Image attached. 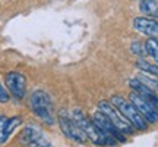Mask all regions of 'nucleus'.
<instances>
[{
  "label": "nucleus",
  "instance_id": "obj_6",
  "mask_svg": "<svg viewBox=\"0 0 158 147\" xmlns=\"http://www.w3.org/2000/svg\"><path fill=\"white\" fill-rule=\"evenodd\" d=\"M5 82L9 93L15 99L22 100L25 97V94H27V78H25L23 74L16 72V71L7 72L5 77Z\"/></svg>",
  "mask_w": 158,
  "mask_h": 147
},
{
  "label": "nucleus",
  "instance_id": "obj_13",
  "mask_svg": "<svg viewBox=\"0 0 158 147\" xmlns=\"http://www.w3.org/2000/svg\"><path fill=\"white\" fill-rule=\"evenodd\" d=\"M135 65L141 72L148 74V75H151V77H154V78L158 79V65L157 63L148 62L145 57H138V60H136Z\"/></svg>",
  "mask_w": 158,
  "mask_h": 147
},
{
  "label": "nucleus",
  "instance_id": "obj_5",
  "mask_svg": "<svg viewBox=\"0 0 158 147\" xmlns=\"http://www.w3.org/2000/svg\"><path fill=\"white\" fill-rule=\"evenodd\" d=\"M98 110L104 113V115L113 122L114 127H116L122 134H124L126 137L135 134V128L129 124V121L124 118L123 115L120 113V110H118L111 102H107V100L98 102Z\"/></svg>",
  "mask_w": 158,
  "mask_h": 147
},
{
  "label": "nucleus",
  "instance_id": "obj_7",
  "mask_svg": "<svg viewBox=\"0 0 158 147\" xmlns=\"http://www.w3.org/2000/svg\"><path fill=\"white\" fill-rule=\"evenodd\" d=\"M129 100L132 102V105L138 109V112L147 119L148 124H157L158 122V110L154 108L149 102H147L143 97H141L139 94H136L135 91H132L129 94Z\"/></svg>",
  "mask_w": 158,
  "mask_h": 147
},
{
  "label": "nucleus",
  "instance_id": "obj_15",
  "mask_svg": "<svg viewBox=\"0 0 158 147\" xmlns=\"http://www.w3.org/2000/svg\"><path fill=\"white\" fill-rule=\"evenodd\" d=\"M136 78L141 81L142 84H145L149 88V90H152L155 94H158V79L151 77V75H148V74H143L142 72L141 75H138Z\"/></svg>",
  "mask_w": 158,
  "mask_h": 147
},
{
  "label": "nucleus",
  "instance_id": "obj_14",
  "mask_svg": "<svg viewBox=\"0 0 158 147\" xmlns=\"http://www.w3.org/2000/svg\"><path fill=\"white\" fill-rule=\"evenodd\" d=\"M139 11L142 15L152 18L158 11V2L157 0H141L139 2Z\"/></svg>",
  "mask_w": 158,
  "mask_h": 147
},
{
  "label": "nucleus",
  "instance_id": "obj_16",
  "mask_svg": "<svg viewBox=\"0 0 158 147\" xmlns=\"http://www.w3.org/2000/svg\"><path fill=\"white\" fill-rule=\"evenodd\" d=\"M130 51L138 57H145L147 55V49H145V43H141V41H133L130 44Z\"/></svg>",
  "mask_w": 158,
  "mask_h": 147
},
{
  "label": "nucleus",
  "instance_id": "obj_3",
  "mask_svg": "<svg viewBox=\"0 0 158 147\" xmlns=\"http://www.w3.org/2000/svg\"><path fill=\"white\" fill-rule=\"evenodd\" d=\"M110 102L113 103L114 106L120 110V113L129 121V124L132 125L135 130H138V131H147L148 130V127H149L148 121L142 116L141 113L138 112V109L132 105V102H130L129 99L116 94V96L111 97Z\"/></svg>",
  "mask_w": 158,
  "mask_h": 147
},
{
  "label": "nucleus",
  "instance_id": "obj_12",
  "mask_svg": "<svg viewBox=\"0 0 158 147\" xmlns=\"http://www.w3.org/2000/svg\"><path fill=\"white\" fill-rule=\"evenodd\" d=\"M43 137V131L40 130L37 125H28V127H25L21 132V136H19V141L25 144V146H31L34 141H37L38 138Z\"/></svg>",
  "mask_w": 158,
  "mask_h": 147
},
{
  "label": "nucleus",
  "instance_id": "obj_2",
  "mask_svg": "<svg viewBox=\"0 0 158 147\" xmlns=\"http://www.w3.org/2000/svg\"><path fill=\"white\" fill-rule=\"evenodd\" d=\"M29 105L31 110L38 116L41 121H44L47 125H53L56 122L54 112H53V100L50 94L44 90L34 91L29 97Z\"/></svg>",
  "mask_w": 158,
  "mask_h": 147
},
{
  "label": "nucleus",
  "instance_id": "obj_17",
  "mask_svg": "<svg viewBox=\"0 0 158 147\" xmlns=\"http://www.w3.org/2000/svg\"><path fill=\"white\" fill-rule=\"evenodd\" d=\"M10 100V96H9V91L6 90L5 87L0 82V103H7Z\"/></svg>",
  "mask_w": 158,
  "mask_h": 147
},
{
  "label": "nucleus",
  "instance_id": "obj_1",
  "mask_svg": "<svg viewBox=\"0 0 158 147\" xmlns=\"http://www.w3.org/2000/svg\"><path fill=\"white\" fill-rule=\"evenodd\" d=\"M72 116H73V119L76 121V124L79 125V128L84 131V134L86 136V138H88L92 144H95V146H116L118 143L114 137L102 132V131L97 127L95 122L85 115L82 109H79V108L73 109Z\"/></svg>",
  "mask_w": 158,
  "mask_h": 147
},
{
  "label": "nucleus",
  "instance_id": "obj_8",
  "mask_svg": "<svg viewBox=\"0 0 158 147\" xmlns=\"http://www.w3.org/2000/svg\"><path fill=\"white\" fill-rule=\"evenodd\" d=\"M92 121L95 122L97 127H98L102 132H106V134H108V136L114 137L118 143H124V141H126V136H124V134H122V132H120V131H118L117 128L113 125V122H111V121H110V119H108L102 112L95 110V112H94V115H92Z\"/></svg>",
  "mask_w": 158,
  "mask_h": 147
},
{
  "label": "nucleus",
  "instance_id": "obj_18",
  "mask_svg": "<svg viewBox=\"0 0 158 147\" xmlns=\"http://www.w3.org/2000/svg\"><path fill=\"white\" fill-rule=\"evenodd\" d=\"M152 19H155V21H157V22H158V11H157V13H155V15H154V16H152Z\"/></svg>",
  "mask_w": 158,
  "mask_h": 147
},
{
  "label": "nucleus",
  "instance_id": "obj_10",
  "mask_svg": "<svg viewBox=\"0 0 158 147\" xmlns=\"http://www.w3.org/2000/svg\"><path fill=\"white\" fill-rule=\"evenodd\" d=\"M129 87L132 88V91H135L136 94H139L141 97H143L147 102H149L154 108L158 110V94H155L152 90H149L145 84H142L138 78H130L127 81Z\"/></svg>",
  "mask_w": 158,
  "mask_h": 147
},
{
  "label": "nucleus",
  "instance_id": "obj_11",
  "mask_svg": "<svg viewBox=\"0 0 158 147\" xmlns=\"http://www.w3.org/2000/svg\"><path fill=\"white\" fill-rule=\"evenodd\" d=\"M21 124H22L21 116H10V118L0 116V144H5L12 136V132Z\"/></svg>",
  "mask_w": 158,
  "mask_h": 147
},
{
  "label": "nucleus",
  "instance_id": "obj_4",
  "mask_svg": "<svg viewBox=\"0 0 158 147\" xmlns=\"http://www.w3.org/2000/svg\"><path fill=\"white\" fill-rule=\"evenodd\" d=\"M57 121L60 125V130L69 140L78 143V144H85L88 141L86 136L84 134V131L79 128V125L76 124V121L73 119L72 115H69L66 109H60L57 113Z\"/></svg>",
  "mask_w": 158,
  "mask_h": 147
},
{
  "label": "nucleus",
  "instance_id": "obj_19",
  "mask_svg": "<svg viewBox=\"0 0 158 147\" xmlns=\"http://www.w3.org/2000/svg\"><path fill=\"white\" fill-rule=\"evenodd\" d=\"M0 116H2V113H0Z\"/></svg>",
  "mask_w": 158,
  "mask_h": 147
},
{
  "label": "nucleus",
  "instance_id": "obj_9",
  "mask_svg": "<svg viewBox=\"0 0 158 147\" xmlns=\"http://www.w3.org/2000/svg\"><path fill=\"white\" fill-rule=\"evenodd\" d=\"M133 28L138 33L147 35L149 38L158 40V22L155 19H152V18L136 16L133 19Z\"/></svg>",
  "mask_w": 158,
  "mask_h": 147
}]
</instances>
